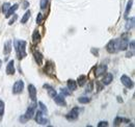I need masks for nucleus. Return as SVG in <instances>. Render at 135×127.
<instances>
[{
	"instance_id": "nucleus-1",
	"label": "nucleus",
	"mask_w": 135,
	"mask_h": 127,
	"mask_svg": "<svg viewBox=\"0 0 135 127\" xmlns=\"http://www.w3.org/2000/svg\"><path fill=\"white\" fill-rule=\"evenodd\" d=\"M14 46L16 49V53L19 59H22L26 56V42L25 41H15Z\"/></svg>"
},
{
	"instance_id": "nucleus-2",
	"label": "nucleus",
	"mask_w": 135,
	"mask_h": 127,
	"mask_svg": "<svg viewBox=\"0 0 135 127\" xmlns=\"http://www.w3.org/2000/svg\"><path fill=\"white\" fill-rule=\"evenodd\" d=\"M79 111H80L79 107L73 108L72 111L66 116L67 120H69V121H76V120L78 119V117H79Z\"/></svg>"
},
{
	"instance_id": "nucleus-3",
	"label": "nucleus",
	"mask_w": 135,
	"mask_h": 127,
	"mask_svg": "<svg viewBox=\"0 0 135 127\" xmlns=\"http://www.w3.org/2000/svg\"><path fill=\"white\" fill-rule=\"evenodd\" d=\"M117 41L119 40H111L109 43L107 44L106 46V50L109 52V53H115L119 50V47H117Z\"/></svg>"
},
{
	"instance_id": "nucleus-4",
	"label": "nucleus",
	"mask_w": 135,
	"mask_h": 127,
	"mask_svg": "<svg viewBox=\"0 0 135 127\" xmlns=\"http://www.w3.org/2000/svg\"><path fill=\"white\" fill-rule=\"evenodd\" d=\"M24 89V82L22 80H18L14 84V86H12V94L15 95H18L20 93L23 92Z\"/></svg>"
},
{
	"instance_id": "nucleus-5",
	"label": "nucleus",
	"mask_w": 135,
	"mask_h": 127,
	"mask_svg": "<svg viewBox=\"0 0 135 127\" xmlns=\"http://www.w3.org/2000/svg\"><path fill=\"white\" fill-rule=\"evenodd\" d=\"M36 121H37V123L41 124V125H47L48 123H49V120L46 119V118H44V113H43L41 111L37 112V113H36Z\"/></svg>"
},
{
	"instance_id": "nucleus-6",
	"label": "nucleus",
	"mask_w": 135,
	"mask_h": 127,
	"mask_svg": "<svg viewBox=\"0 0 135 127\" xmlns=\"http://www.w3.org/2000/svg\"><path fill=\"white\" fill-rule=\"evenodd\" d=\"M121 81L122 84H123L126 87H128V89H132V87L134 86V82L132 81V79L130 78L129 76L127 75H123L121 77Z\"/></svg>"
},
{
	"instance_id": "nucleus-7",
	"label": "nucleus",
	"mask_w": 135,
	"mask_h": 127,
	"mask_svg": "<svg viewBox=\"0 0 135 127\" xmlns=\"http://www.w3.org/2000/svg\"><path fill=\"white\" fill-rule=\"evenodd\" d=\"M106 71H107V66H105V65H100V66H98V67L96 68V70H95V75L97 76V77H100V76L104 75V74L106 73Z\"/></svg>"
},
{
	"instance_id": "nucleus-8",
	"label": "nucleus",
	"mask_w": 135,
	"mask_h": 127,
	"mask_svg": "<svg viewBox=\"0 0 135 127\" xmlns=\"http://www.w3.org/2000/svg\"><path fill=\"white\" fill-rule=\"evenodd\" d=\"M128 45H129V41L127 39H122V40H119L117 41V47H119V50H127L128 48Z\"/></svg>"
},
{
	"instance_id": "nucleus-9",
	"label": "nucleus",
	"mask_w": 135,
	"mask_h": 127,
	"mask_svg": "<svg viewBox=\"0 0 135 127\" xmlns=\"http://www.w3.org/2000/svg\"><path fill=\"white\" fill-rule=\"evenodd\" d=\"M28 93H29V96H30V98H31V100L33 102H36V100H37V89L33 85H28Z\"/></svg>"
},
{
	"instance_id": "nucleus-10",
	"label": "nucleus",
	"mask_w": 135,
	"mask_h": 127,
	"mask_svg": "<svg viewBox=\"0 0 135 127\" xmlns=\"http://www.w3.org/2000/svg\"><path fill=\"white\" fill-rule=\"evenodd\" d=\"M54 101L59 106H66L67 105V102H66V100H64V96H62V95H56L54 97Z\"/></svg>"
},
{
	"instance_id": "nucleus-11",
	"label": "nucleus",
	"mask_w": 135,
	"mask_h": 127,
	"mask_svg": "<svg viewBox=\"0 0 135 127\" xmlns=\"http://www.w3.org/2000/svg\"><path fill=\"white\" fill-rule=\"evenodd\" d=\"M15 71H16L15 62H14V60H10L8 64H7V66H6V74H7V75H14Z\"/></svg>"
},
{
	"instance_id": "nucleus-12",
	"label": "nucleus",
	"mask_w": 135,
	"mask_h": 127,
	"mask_svg": "<svg viewBox=\"0 0 135 127\" xmlns=\"http://www.w3.org/2000/svg\"><path fill=\"white\" fill-rule=\"evenodd\" d=\"M36 104H33V105H31V106H29L28 108H27V111H26V113H25V117L27 118V120H30V119H32L33 118V116H34V109H36Z\"/></svg>"
},
{
	"instance_id": "nucleus-13",
	"label": "nucleus",
	"mask_w": 135,
	"mask_h": 127,
	"mask_svg": "<svg viewBox=\"0 0 135 127\" xmlns=\"http://www.w3.org/2000/svg\"><path fill=\"white\" fill-rule=\"evenodd\" d=\"M112 80H113V75L111 73H107V74H105V76H104V78H103L102 84L104 85H108L111 84Z\"/></svg>"
},
{
	"instance_id": "nucleus-14",
	"label": "nucleus",
	"mask_w": 135,
	"mask_h": 127,
	"mask_svg": "<svg viewBox=\"0 0 135 127\" xmlns=\"http://www.w3.org/2000/svg\"><path fill=\"white\" fill-rule=\"evenodd\" d=\"M44 87L45 89H47V92H48V95L50 96V97H52V98H54L56 95H57V93H56V91L52 87L51 85H44Z\"/></svg>"
},
{
	"instance_id": "nucleus-15",
	"label": "nucleus",
	"mask_w": 135,
	"mask_h": 127,
	"mask_svg": "<svg viewBox=\"0 0 135 127\" xmlns=\"http://www.w3.org/2000/svg\"><path fill=\"white\" fill-rule=\"evenodd\" d=\"M33 56H34V59H36L37 64L38 66H41L43 64V55H42V53H41V52H38V51H37V52H34V53H33Z\"/></svg>"
},
{
	"instance_id": "nucleus-16",
	"label": "nucleus",
	"mask_w": 135,
	"mask_h": 127,
	"mask_svg": "<svg viewBox=\"0 0 135 127\" xmlns=\"http://www.w3.org/2000/svg\"><path fill=\"white\" fill-rule=\"evenodd\" d=\"M12 52V42L7 41L5 44H4V49H3V53L5 55H8Z\"/></svg>"
},
{
	"instance_id": "nucleus-17",
	"label": "nucleus",
	"mask_w": 135,
	"mask_h": 127,
	"mask_svg": "<svg viewBox=\"0 0 135 127\" xmlns=\"http://www.w3.org/2000/svg\"><path fill=\"white\" fill-rule=\"evenodd\" d=\"M18 8H19V5H18V4H14V5H12V6H11V7H10V10H8V12L6 13L5 17H6V18H8V17L12 16V15L15 14V12H16L17 10H18Z\"/></svg>"
},
{
	"instance_id": "nucleus-18",
	"label": "nucleus",
	"mask_w": 135,
	"mask_h": 127,
	"mask_svg": "<svg viewBox=\"0 0 135 127\" xmlns=\"http://www.w3.org/2000/svg\"><path fill=\"white\" fill-rule=\"evenodd\" d=\"M68 89L70 91H75L77 89V82L73 79H69L68 80Z\"/></svg>"
},
{
	"instance_id": "nucleus-19",
	"label": "nucleus",
	"mask_w": 135,
	"mask_h": 127,
	"mask_svg": "<svg viewBox=\"0 0 135 127\" xmlns=\"http://www.w3.org/2000/svg\"><path fill=\"white\" fill-rule=\"evenodd\" d=\"M86 81H87V78H86V76H84V75H80L79 77H78L77 85H79V86H83V85L86 84Z\"/></svg>"
},
{
	"instance_id": "nucleus-20",
	"label": "nucleus",
	"mask_w": 135,
	"mask_h": 127,
	"mask_svg": "<svg viewBox=\"0 0 135 127\" xmlns=\"http://www.w3.org/2000/svg\"><path fill=\"white\" fill-rule=\"evenodd\" d=\"M134 17H132V18H130L127 20V23H126V30H130V29H132L134 27Z\"/></svg>"
},
{
	"instance_id": "nucleus-21",
	"label": "nucleus",
	"mask_w": 135,
	"mask_h": 127,
	"mask_svg": "<svg viewBox=\"0 0 135 127\" xmlns=\"http://www.w3.org/2000/svg\"><path fill=\"white\" fill-rule=\"evenodd\" d=\"M32 41L34 43H38V42L41 41V34L38 33L37 30H34V32L32 34Z\"/></svg>"
},
{
	"instance_id": "nucleus-22",
	"label": "nucleus",
	"mask_w": 135,
	"mask_h": 127,
	"mask_svg": "<svg viewBox=\"0 0 135 127\" xmlns=\"http://www.w3.org/2000/svg\"><path fill=\"white\" fill-rule=\"evenodd\" d=\"M30 15H31L30 11H27V12H26L25 14H24V16L22 17V19H21V23H22V24H25L26 22L28 21V19L30 18Z\"/></svg>"
},
{
	"instance_id": "nucleus-23",
	"label": "nucleus",
	"mask_w": 135,
	"mask_h": 127,
	"mask_svg": "<svg viewBox=\"0 0 135 127\" xmlns=\"http://www.w3.org/2000/svg\"><path fill=\"white\" fill-rule=\"evenodd\" d=\"M122 122H129L128 119H124V118H121V117H116L115 120H114V125H120Z\"/></svg>"
},
{
	"instance_id": "nucleus-24",
	"label": "nucleus",
	"mask_w": 135,
	"mask_h": 127,
	"mask_svg": "<svg viewBox=\"0 0 135 127\" xmlns=\"http://www.w3.org/2000/svg\"><path fill=\"white\" fill-rule=\"evenodd\" d=\"M78 102L81 103V104H86V103L90 102V98H88V97H80V98H78Z\"/></svg>"
},
{
	"instance_id": "nucleus-25",
	"label": "nucleus",
	"mask_w": 135,
	"mask_h": 127,
	"mask_svg": "<svg viewBox=\"0 0 135 127\" xmlns=\"http://www.w3.org/2000/svg\"><path fill=\"white\" fill-rule=\"evenodd\" d=\"M38 106H40V108H41V112L44 113V115H47L48 113V111H47V107H46V105L43 102H38Z\"/></svg>"
},
{
	"instance_id": "nucleus-26",
	"label": "nucleus",
	"mask_w": 135,
	"mask_h": 127,
	"mask_svg": "<svg viewBox=\"0 0 135 127\" xmlns=\"http://www.w3.org/2000/svg\"><path fill=\"white\" fill-rule=\"evenodd\" d=\"M60 95H62V96H70V95H71V92H70V90L67 89V87H61V89H60Z\"/></svg>"
},
{
	"instance_id": "nucleus-27",
	"label": "nucleus",
	"mask_w": 135,
	"mask_h": 127,
	"mask_svg": "<svg viewBox=\"0 0 135 127\" xmlns=\"http://www.w3.org/2000/svg\"><path fill=\"white\" fill-rule=\"evenodd\" d=\"M10 7H11V4L8 3V2L4 3L3 5H2V13H3V14L6 15V13L8 12V10H10Z\"/></svg>"
},
{
	"instance_id": "nucleus-28",
	"label": "nucleus",
	"mask_w": 135,
	"mask_h": 127,
	"mask_svg": "<svg viewBox=\"0 0 135 127\" xmlns=\"http://www.w3.org/2000/svg\"><path fill=\"white\" fill-rule=\"evenodd\" d=\"M131 6H132V1L130 0V1H128V3H127V7H126V12H125V17L128 16L130 10H131Z\"/></svg>"
},
{
	"instance_id": "nucleus-29",
	"label": "nucleus",
	"mask_w": 135,
	"mask_h": 127,
	"mask_svg": "<svg viewBox=\"0 0 135 127\" xmlns=\"http://www.w3.org/2000/svg\"><path fill=\"white\" fill-rule=\"evenodd\" d=\"M4 113V102L2 100H0V117H3Z\"/></svg>"
},
{
	"instance_id": "nucleus-30",
	"label": "nucleus",
	"mask_w": 135,
	"mask_h": 127,
	"mask_svg": "<svg viewBox=\"0 0 135 127\" xmlns=\"http://www.w3.org/2000/svg\"><path fill=\"white\" fill-rule=\"evenodd\" d=\"M93 89H94V85H93V82H88V85H87V86H86V93H90L91 91H93Z\"/></svg>"
},
{
	"instance_id": "nucleus-31",
	"label": "nucleus",
	"mask_w": 135,
	"mask_h": 127,
	"mask_svg": "<svg viewBox=\"0 0 135 127\" xmlns=\"http://www.w3.org/2000/svg\"><path fill=\"white\" fill-rule=\"evenodd\" d=\"M37 24H42V23H43V15L41 14V13H40V14L37 15Z\"/></svg>"
},
{
	"instance_id": "nucleus-32",
	"label": "nucleus",
	"mask_w": 135,
	"mask_h": 127,
	"mask_svg": "<svg viewBox=\"0 0 135 127\" xmlns=\"http://www.w3.org/2000/svg\"><path fill=\"white\" fill-rule=\"evenodd\" d=\"M47 4H48V0H41V8H46L47 6Z\"/></svg>"
},
{
	"instance_id": "nucleus-33",
	"label": "nucleus",
	"mask_w": 135,
	"mask_h": 127,
	"mask_svg": "<svg viewBox=\"0 0 135 127\" xmlns=\"http://www.w3.org/2000/svg\"><path fill=\"white\" fill-rule=\"evenodd\" d=\"M17 18H18V16H17L16 14H14V16H12V18L10 20V22H8V24H10V25H12V24H14V22L17 20Z\"/></svg>"
},
{
	"instance_id": "nucleus-34",
	"label": "nucleus",
	"mask_w": 135,
	"mask_h": 127,
	"mask_svg": "<svg viewBox=\"0 0 135 127\" xmlns=\"http://www.w3.org/2000/svg\"><path fill=\"white\" fill-rule=\"evenodd\" d=\"M19 121L21 122V123H26V122H27L28 120H27V118H26V117L23 115V116H21V117L19 118Z\"/></svg>"
},
{
	"instance_id": "nucleus-35",
	"label": "nucleus",
	"mask_w": 135,
	"mask_h": 127,
	"mask_svg": "<svg viewBox=\"0 0 135 127\" xmlns=\"http://www.w3.org/2000/svg\"><path fill=\"white\" fill-rule=\"evenodd\" d=\"M104 126H108V123H107L106 121H101L98 124V127H104Z\"/></svg>"
},
{
	"instance_id": "nucleus-36",
	"label": "nucleus",
	"mask_w": 135,
	"mask_h": 127,
	"mask_svg": "<svg viewBox=\"0 0 135 127\" xmlns=\"http://www.w3.org/2000/svg\"><path fill=\"white\" fill-rule=\"evenodd\" d=\"M134 50H132L131 52H127V55H126V56H127V57H132V56H133V54H134V52H133Z\"/></svg>"
},
{
	"instance_id": "nucleus-37",
	"label": "nucleus",
	"mask_w": 135,
	"mask_h": 127,
	"mask_svg": "<svg viewBox=\"0 0 135 127\" xmlns=\"http://www.w3.org/2000/svg\"><path fill=\"white\" fill-rule=\"evenodd\" d=\"M28 4H29V3H28L27 1H24V4H23L22 7H23V8H27V7H28Z\"/></svg>"
},
{
	"instance_id": "nucleus-38",
	"label": "nucleus",
	"mask_w": 135,
	"mask_h": 127,
	"mask_svg": "<svg viewBox=\"0 0 135 127\" xmlns=\"http://www.w3.org/2000/svg\"><path fill=\"white\" fill-rule=\"evenodd\" d=\"M130 46H131V50H134V41H131V43H130Z\"/></svg>"
},
{
	"instance_id": "nucleus-39",
	"label": "nucleus",
	"mask_w": 135,
	"mask_h": 127,
	"mask_svg": "<svg viewBox=\"0 0 135 127\" xmlns=\"http://www.w3.org/2000/svg\"><path fill=\"white\" fill-rule=\"evenodd\" d=\"M91 52H93V53H94V54H96V55H98V50H97V51H96L95 49H93V50H91Z\"/></svg>"
},
{
	"instance_id": "nucleus-40",
	"label": "nucleus",
	"mask_w": 135,
	"mask_h": 127,
	"mask_svg": "<svg viewBox=\"0 0 135 127\" xmlns=\"http://www.w3.org/2000/svg\"><path fill=\"white\" fill-rule=\"evenodd\" d=\"M117 98H119V99H117V101H119V102H123V99H121V97H117Z\"/></svg>"
},
{
	"instance_id": "nucleus-41",
	"label": "nucleus",
	"mask_w": 135,
	"mask_h": 127,
	"mask_svg": "<svg viewBox=\"0 0 135 127\" xmlns=\"http://www.w3.org/2000/svg\"><path fill=\"white\" fill-rule=\"evenodd\" d=\"M1 64H2V60L0 59V68H1Z\"/></svg>"
}]
</instances>
